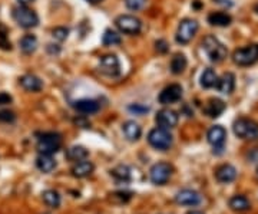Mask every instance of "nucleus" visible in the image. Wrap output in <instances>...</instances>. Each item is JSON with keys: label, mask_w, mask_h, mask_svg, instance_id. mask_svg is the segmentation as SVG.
<instances>
[{"label": "nucleus", "mask_w": 258, "mask_h": 214, "mask_svg": "<svg viewBox=\"0 0 258 214\" xmlns=\"http://www.w3.org/2000/svg\"><path fill=\"white\" fill-rule=\"evenodd\" d=\"M89 3H99V1H102V0H87Z\"/></svg>", "instance_id": "obj_42"}, {"label": "nucleus", "mask_w": 258, "mask_h": 214, "mask_svg": "<svg viewBox=\"0 0 258 214\" xmlns=\"http://www.w3.org/2000/svg\"><path fill=\"white\" fill-rule=\"evenodd\" d=\"M13 19L15 22L21 26V27H24V29H32V27H36L38 23H39V18L38 15L29 9L27 6L24 4H21V6H16L13 9Z\"/></svg>", "instance_id": "obj_3"}, {"label": "nucleus", "mask_w": 258, "mask_h": 214, "mask_svg": "<svg viewBox=\"0 0 258 214\" xmlns=\"http://www.w3.org/2000/svg\"><path fill=\"white\" fill-rule=\"evenodd\" d=\"M42 197L44 204L49 206V207H52V209H56L61 204V195H59L58 191H55V190H46L42 194Z\"/></svg>", "instance_id": "obj_28"}, {"label": "nucleus", "mask_w": 258, "mask_h": 214, "mask_svg": "<svg viewBox=\"0 0 258 214\" xmlns=\"http://www.w3.org/2000/svg\"><path fill=\"white\" fill-rule=\"evenodd\" d=\"M22 4H26V3H30V1H33V0H19Z\"/></svg>", "instance_id": "obj_41"}, {"label": "nucleus", "mask_w": 258, "mask_h": 214, "mask_svg": "<svg viewBox=\"0 0 258 214\" xmlns=\"http://www.w3.org/2000/svg\"><path fill=\"white\" fill-rule=\"evenodd\" d=\"M9 102H12V96H10L9 94H4V92H1V94H0V105L9 104Z\"/></svg>", "instance_id": "obj_38"}, {"label": "nucleus", "mask_w": 258, "mask_h": 214, "mask_svg": "<svg viewBox=\"0 0 258 214\" xmlns=\"http://www.w3.org/2000/svg\"><path fill=\"white\" fill-rule=\"evenodd\" d=\"M112 175L118 181H129L130 180V171L127 166H118L116 168L112 170Z\"/></svg>", "instance_id": "obj_31"}, {"label": "nucleus", "mask_w": 258, "mask_h": 214, "mask_svg": "<svg viewBox=\"0 0 258 214\" xmlns=\"http://www.w3.org/2000/svg\"><path fill=\"white\" fill-rule=\"evenodd\" d=\"M36 166H38V168L42 172H50L55 170L56 163H55V160H53L50 155L41 154V155L38 157V160H36Z\"/></svg>", "instance_id": "obj_24"}, {"label": "nucleus", "mask_w": 258, "mask_h": 214, "mask_svg": "<svg viewBox=\"0 0 258 214\" xmlns=\"http://www.w3.org/2000/svg\"><path fill=\"white\" fill-rule=\"evenodd\" d=\"M208 143L216 148V150H221L224 143H225V138H227V131L219 127V125H215L213 128L208 131Z\"/></svg>", "instance_id": "obj_14"}, {"label": "nucleus", "mask_w": 258, "mask_h": 214, "mask_svg": "<svg viewBox=\"0 0 258 214\" xmlns=\"http://www.w3.org/2000/svg\"><path fill=\"white\" fill-rule=\"evenodd\" d=\"M198 22L193 19H184L179 23L176 30V42L181 45H187L193 41V38L198 32Z\"/></svg>", "instance_id": "obj_7"}, {"label": "nucleus", "mask_w": 258, "mask_h": 214, "mask_svg": "<svg viewBox=\"0 0 258 214\" xmlns=\"http://www.w3.org/2000/svg\"><path fill=\"white\" fill-rule=\"evenodd\" d=\"M124 134L129 141H136V140H139V137L142 134V129L135 121H127L124 124Z\"/></svg>", "instance_id": "obj_22"}, {"label": "nucleus", "mask_w": 258, "mask_h": 214, "mask_svg": "<svg viewBox=\"0 0 258 214\" xmlns=\"http://www.w3.org/2000/svg\"><path fill=\"white\" fill-rule=\"evenodd\" d=\"M113 197H119L121 198V203L124 201H127V200H129L130 198V193H127V191H119V193H115V194H112Z\"/></svg>", "instance_id": "obj_39"}, {"label": "nucleus", "mask_w": 258, "mask_h": 214, "mask_svg": "<svg viewBox=\"0 0 258 214\" xmlns=\"http://www.w3.org/2000/svg\"><path fill=\"white\" fill-rule=\"evenodd\" d=\"M62 147V135L58 132H44L39 137L36 148L41 154L52 155Z\"/></svg>", "instance_id": "obj_2"}, {"label": "nucleus", "mask_w": 258, "mask_h": 214, "mask_svg": "<svg viewBox=\"0 0 258 214\" xmlns=\"http://www.w3.org/2000/svg\"><path fill=\"white\" fill-rule=\"evenodd\" d=\"M215 177H216V180H218L219 183H231V181L236 180V170L233 166L225 164V166H222V167H219V168L216 170Z\"/></svg>", "instance_id": "obj_17"}, {"label": "nucleus", "mask_w": 258, "mask_h": 214, "mask_svg": "<svg viewBox=\"0 0 258 214\" xmlns=\"http://www.w3.org/2000/svg\"><path fill=\"white\" fill-rule=\"evenodd\" d=\"M155 48H156V52H158V53H162V55L170 50V45H168L167 41H164V39L156 41V42H155Z\"/></svg>", "instance_id": "obj_37"}, {"label": "nucleus", "mask_w": 258, "mask_h": 214, "mask_svg": "<svg viewBox=\"0 0 258 214\" xmlns=\"http://www.w3.org/2000/svg\"><path fill=\"white\" fill-rule=\"evenodd\" d=\"M216 84H218V76H216V73H215L213 69H205L204 73H202V76H201V86L210 89V88L216 86Z\"/></svg>", "instance_id": "obj_27"}, {"label": "nucleus", "mask_w": 258, "mask_h": 214, "mask_svg": "<svg viewBox=\"0 0 258 214\" xmlns=\"http://www.w3.org/2000/svg\"><path fill=\"white\" fill-rule=\"evenodd\" d=\"M172 171H173V168H172L171 164H168V163H158V164H155L150 168V181L153 184H156V186H164L171 178Z\"/></svg>", "instance_id": "obj_9"}, {"label": "nucleus", "mask_w": 258, "mask_h": 214, "mask_svg": "<svg viewBox=\"0 0 258 214\" xmlns=\"http://www.w3.org/2000/svg\"><path fill=\"white\" fill-rule=\"evenodd\" d=\"M0 48L3 50H10L12 49V43L7 38V27L3 26L1 23H0Z\"/></svg>", "instance_id": "obj_32"}, {"label": "nucleus", "mask_w": 258, "mask_h": 214, "mask_svg": "<svg viewBox=\"0 0 258 214\" xmlns=\"http://www.w3.org/2000/svg\"><path fill=\"white\" fill-rule=\"evenodd\" d=\"M248 158H250V160H251L253 163H257V161H258V148H256V150L253 151V152H251V154L248 155Z\"/></svg>", "instance_id": "obj_40"}, {"label": "nucleus", "mask_w": 258, "mask_h": 214, "mask_svg": "<svg viewBox=\"0 0 258 214\" xmlns=\"http://www.w3.org/2000/svg\"><path fill=\"white\" fill-rule=\"evenodd\" d=\"M230 207L236 212H245L250 209V201L244 195H234L230 200Z\"/></svg>", "instance_id": "obj_29"}, {"label": "nucleus", "mask_w": 258, "mask_h": 214, "mask_svg": "<svg viewBox=\"0 0 258 214\" xmlns=\"http://www.w3.org/2000/svg\"><path fill=\"white\" fill-rule=\"evenodd\" d=\"M202 48H204L207 56L210 58V61H211V62H215V64L222 62V61L227 58V55H228L227 48L219 42L216 38L211 36V35H208V36L204 38V41H202Z\"/></svg>", "instance_id": "obj_1"}, {"label": "nucleus", "mask_w": 258, "mask_h": 214, "mask_svg": "<svg viewBox=\"0 0 258 214\" xmlns=\"http://www.w3.org/2000/svg\"><path fill=\"white\" fill-rule=\"evenodd\" d=\"M182 98V86L178 84H171L167 88H164V91L159 94L158 99L162 105H170L175 104Z\"/></svg>", "instance_id": "obj_11"}, {"label": "nucleus", "mask_w": 258, "mask_h": 214, "mask_svg": "<svg viewBox=\"0 0 258 214\" xmlns=\"http://www.w3.org/2000/svg\"><path fill=\"white\" fill-rule=\"evenodd\" d=\"M188 214H204V213H201V212H191V213Z\"/></svg>", "instance_id": "obj_43"}, {"label": "nucleus", "mask_w": 258, "mask_h": 214, "mask_svg": "<svg viewBox=\"0 0 258 214\" xmlns=\"http://www.w3.org/2000/svg\"><path fill=\"white\" fill-rule=\"evenodd\" d=\"M156 124L161 127V128L171 129L173 127H176L178 124V115L175 111L172 109H161L158 114H156V118H155Z\"/></svg>", "instance_id": "obj_12"}, {"label": "nucleus", "mask_w": 258, "mask_h": 214, "mask_svg": "<svg viewBox=\"0 0 258 214\" xmlns=\"http://www.w3.org/2000/svg\"><path fill=\"white\" fill-rule=\"evenodd\" d=\"M175 200L181 206H198L201 203V195L194 190H181L175 195Z\"/></svg>", "instance_id": "obj_13"}, {"label": "nucleus", "mask_w": 258, "mask_h": 214, "mask_svg": "<svg viewBox=\"0 0 258 214\" xmlns=\"http://www.w3.org/2000/svg\"><path fill=\"white\" fill-rule=\"evenodd\" d=\"M208 22L213 24V26H219V27H225V26H230L231 24V16L225 12H214L208 16Z\"/></svg>", "instance_id": "obj_21"}, {"label": "nucleus", "mask_w": 258, "mask_h": 214, "mask_svg": "<svg viewBox=\"0 0 258 214\" xmlns=\"http://www.w3.org/2000/svg\"><path fill=\"white\" fill-rule=\"evenodd\" d=\"M125 3H127L128 9L136 12V10L144 9V6L147 4V0H125Z\"/></svg>", "instance_id": "obj_34"}, {"label": "nucleus", "mask_w": 258, "mask_h": 214, "mask_svg": "<svg viewBox=\"0 0 258 214\" xmlns=\"http://www.w3.org/2000/svg\"><path fill=\"white\" fill-rule=\"evenodd\" d=\"M116 27L127 35H138L142 29V23L138 18L130 16V15H121L115 21Z\"/></svg>", "instance_id": "obj_8"}, {"label": "nucleus", "mask_w": 258, "mask_h": 214, "mask_svg": "<svg viewBox=\"0 0 258 214\" xmlns=\"http://www.w3.org/2000/svg\"><path fill=\"white\" fill-rule=\"evenodd\" d=\"M21 85L23 89H26L29 92H39L43 88V82L41 81V78H38L36 75L27 73V75H23L21 78Z\"/></svg>", "instance_id": "obj_15"}, {"label": "nucleus", "mask_w": 258, "mask_h": 214, "mask_svg": "<svg viewBox=\"0 0 258 214\" xmlns=\"http://www.w3.org/2000/svg\"><path fill=\"white\" fill-rule=\"evenodd\" d=\"M52 35H53L55 39H58L59 42H62V41H64V39L67 38L69 30H67L66 27H55L53 32H52Z\"/></svg>", "instance_id": "obj_33"}, {"label": "nucleus", "mask_w": 258, "mask_h": 214, "mask_svg": "<svg viewBox=\"0 0 258 214\" xmlns=\"http://www.w3.org/2000/svg\"><path fill=\"white\" fill-rule=\"evenodd\" d=\"M89 152L86 150L85 147H81V145H75V147H70L69 150L66 151V157L70 160V161H84L87 158Z\"/></svg>", "instance_id": "obj_25"}, {"label": "nucleus", "mask_w": 258, "mask_h": 214, "mask_svg": "<svg viewBox=\"0 0 258 214\" xmlns=\"http://www.w3.org/2000/svg\"><path fill=\"white\" fill-rule=\"evenodd\" d=\"M93 164L89 161H78L73 167H72V175L76 178H85L87 175H90L93 172Z\"/></svg>", "instance_id": "obj_19"}, {"label": "nucleus", "mask_w": 258, "mask_h": 214, "mask_svg": "<svg viewBox=\"0 0 258 214\" xmlns=\"http://www.w3.org/2000/svg\"><path fill=\"white\" fill-rule=\"evenodd\" d=\"M225 111V104H224V101H221V99H210L208 102H207V105L204 108V112L208 115V117H211V118H216V117H219L222 112Z\"/></svg>", "instance_id": "obj_18"}, {"label": "nucleus", "mask_w": 258, "mask_h": 214, "mask_svg": "<svg viewBox=\"0 0 258 214\" xmlns=\"http://www.w3.org/2000/svg\"><path fill=\"white\" fill-rule=\"evenodd\" d=\"M19 45H21V49L26 55H30L38 49V39L33 35H26V36L22 38Z\"/></svg>", "instance_id": "obj_26"}, {"label": "nucleus", "mask_w": 258, "mask_h": 214, "mask_svg": "<svg viewBox=\"0 0 258 214\" xmlns=\"http://www.w3.org/2000/svg\"><path fill=\"white\" fill-rule=\"evenodd\" d=\"M234 132L239 138L254 140L258 137V124L248 118H239L234 122Z\"/></svg>", "instance_id": "obj_6"}, {"label": "nucleus", "mask_w": 258, "mask_h": 214, "mask_svg": "<svg viewBox=\"0 0 258 214\" xmlns=\"http://www.w3.org/2000/svg\"><path fill=\"white\" fill-rule=\"evenodd\" d=\"M187 58L182 53H175L171 59V72L173 75H181L187 68Z\"/></svg>", "instance_id": "obj_23"}, {"label": "nucleus", "mask_w": 258, "mask_h": 214, "mask_svg": "<svg viewBox=\"0 0 258 214\" xmlns=\"http://www.w3.org/2000/svg\"><path fill=\"white\" fill-rule=\"evenodd\" d=\"M233 59L239 66H250L258 61V45H248L236 49L233 55Z\"/></svg>", "instance_id": "obj_5"}, {"label": "nucleus", "mask_w": 258, "mask_h": 214, "mask_svg": "<svg viewBox=\"0 0 258 214\" xmlns=\"http://www.w3.org/2000/svg\"><path fill=\"white\" fill-rule=\"evenodd\" d=\"M16 119L15 112L6 109V111H0V122H13Z\"/></svg>", "instance_id": "obj_35"}, {"label": "nucleus", "mask_w": 258, "mask_h": 214, "mask_svg": "<svg viewBox=\"0 0 258 214\" xmlns=\"http://www.w3.org/2000/svg\"><path fill=\"white\" fill-rule=\"evenodd\" d=\"M256 12L258 13V4H256Z\"/></svg>", "instance_id": "obj_44"}, {"label": "nucleus", "mask_w": 258, "mask_h": 214, "mask_svg": "<svg viewBox=\"0 0 258 214\" xmlns=\"http://www.w3.org/2000/svg\"><path fill=\"white\" fill-rule=\"evenodd\" d=\"M73 108L81 112V114H86V115H90V114H95L99 111V102L95 101V99H81V101H76L73 104Z\"/></svg>", "instance_id": "obj_16"}, {"label": "nucleus", "mask_w": 258, "mask_h": 214, "mask_svg": "<svg viewBox=\"0 0 258 214\" xmlns=\"http://www.w3.org/2000/svg\"><path fill=\"white\" fill-rule=\"evenodd\" d=\"M148 141L155 150L165 151L172 145V135L170 129L165 128H153L148 134Z\"/></svg>", "instance_id": "obj_4"}, {"label": "nucleus", "mask_w": 258, "mask_h": 214, "mask_svg": "<svg viewBox=\"0 0 258 214\" xmlns=\"http://www.w3.org/2000/svg\"><path fill=\"white\" fill-rule=\"evenodd\" d=\"M236 86V76L233 73H224L221 79H218L216 88L221 94H231Z\"/></svg>", "instance_id": "obj_20"}, {"label": "nucleus", "mask_w": 258, "mask_h": 214, "mask_svg": "<svg viewBox=\"0 0 258 214\" xmlns=\"http://www.w3.org/2000/svg\"><path fill=\"white\" fill-rule=\"evenodd\" d=\"M130 112H133L135 115H144L150 111V108L145 107V105H141V104H135V105H130L128 108Z\"/></svg>", "instance_id": "obj_36"}, {"label": "nucleus", "mask_w": 258, "mask_h": 214, "mask_svg": "<svg viewBox=\"0 0 258 214\" xmlns=\"http://www.w3.org/2000/svg\"><path fill=\"white\" fill-rule=\"evenodd\" d=\"M99 71L107 76H118L121 72L119 59L115 55H105L99 61Z\"/></svg>", "instance_id": "obj_10"}, {"label": "nucleus", "mask_w": 258, "mask_h": 214, "mask_svg": "<svg viewBox=\"0 0 258 214\" xmlns=\"http://www.w3.org/2000/svg\"><path fill=\"white\" fill-rule=\"evenodd\" d=\"M121 35L116 33L115 30L112 29H107L105 33H104V38H102V43L105 46H113V45H119L121 43Z\"/></svg>", "instance_id": "obj_30"}]
</instances>
